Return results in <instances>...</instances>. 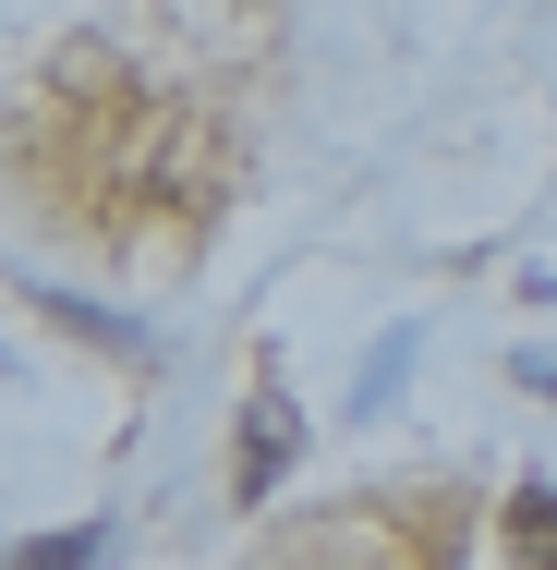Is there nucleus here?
Returning <instances> with one entry per match:
<instances>
[{
	"instance_id": "5",
	"label": "nucleus",
	"mask_w": 557,
	"mask_h": 570,
	"mask_svg": "<svg viewBox=\"0 0 557 570\" xmlns=\"http://www.w3.org/2000/svg\"><path fill=\"white\" fill-rule=\"evenodd\" d=\"M400 364H412V328H388V341H376V364H364V389H351V401H364V413H376V401H400Z\"/></svg>"
},
{
	"instance_id": "6",
	"label": "nucleus",
	"mask_w": 557,
	"mask_h": 570,
	"mask_svg": "<svg viewBox=\"0 0 557 570\" xmlns=\"http://www.w3.org/2000/svg\"><path fill=\"white\" fill-rule=\"evenodd\" d=\"M521 389H546V401H557V352H521Z\"/></svg>"
},
{
	"instance_id": "2",
	"label": "nucleus",
	"mask_w": 557,
	"mask_h": 570,
	"mask_svg": "<svg viewBox=\"0 0 557 570\" xmlns=\"http://www.w3.org/2000/svg\"><path fill=\"white\" fill-rule=\"evenodd\" d=\"M509 559L557 570V485H509Z\"/></svg>"
},
{
	"instance_id": "4",
	"label": "nucleus",
	"mask_w": 557,
	"mask_h": 570,
	"mask_svg": "<svg viewBox=\"0 0 557 570\" xmlns=\"http://www.w3.org/2000/svg\"><path fill=\"white\" fill-rule=\"evenodd\" d=\"M37 304H49L61 328H86V341H121V352H146V328H133V316H110V304H73V292H37Z\"/></svg>"
},
{
	"instance_id": "1",
	"label": "nucleus",
	"mask_w": 557,
	"mask_h": 570,
	"mask_svg": "<svg viewBox=\"0 0 557 570\" xmlns=\"http://www.w3.org/2000/svg\"><path fill=\"white\" fill-rule=\"evenodd\" d=\"M291 450H304V413H291L279 389H255V401H242V473H230V485H242V498H267Z\"/></svg>"
},
{
	"instance_id": "3",
	"label": "nucleus",
	"mask_w": 557,
	"mask_h": 570,
	"mask_svg": "<svg viewBox=\"0 0 557 570\" xmlns=\"http://www.w3.org/2000/svg\"><path fill=\"white\" fill-rule=\"evenodd\" d=\"M98 559H110V522H86V534H37L12 570H98Z\"/></svg>"
}]
</instances>
